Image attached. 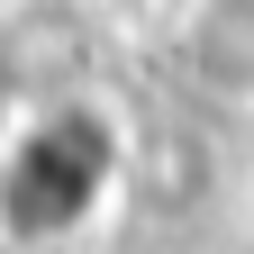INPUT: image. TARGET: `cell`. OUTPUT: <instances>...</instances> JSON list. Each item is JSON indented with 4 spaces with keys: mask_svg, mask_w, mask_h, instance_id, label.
Listing matches in <instances>:
<instances>
[{
    "mask_svg": "<svg viewBox=\"0 0 254 254\" xmlns=\"http://www.w3.org/2000/svg\"><path fill=\"white\" fill-rule=\"evenodd\" d=\"M109 164H118V136L91 109H64L46 127H27V136L9 145V164H0V227H9L18 245L64 236L109 190Z\"/></svg>",
    "mask_w": 254,
    "mask_h": 254,
    "instance_id": "1",
    "label": "cell"
}]
</instances>
